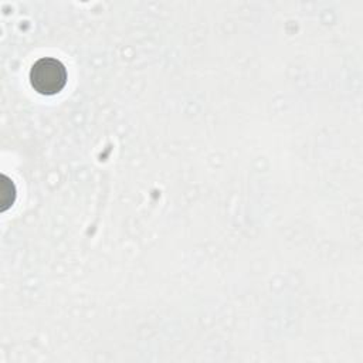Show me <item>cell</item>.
I'll return each instance as SVG.
<instances>
[{"instance_id":"obj_1","label":"cell","mask_w":363,"mask_h":363,"mask_svg":"<svg viewBox=\"0 0 363 363\" xmlns=\"http://www.w3.org/2000/svg\"><path fill=\"white\" fill-rule=\"evenodd\" d=\"M30 84L41 95H55L67 84V68L57 58H40L30 69Z\"/></svg>"}]
</instances>
